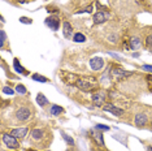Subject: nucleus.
Segmentation results:
<instances>
[{"label": "nucleus", "instance_id": "nucleus-10", "mask_svg": "<svg viewBox=\"0 0 152 151\" xmlns=\"http://www.w3.org/2000/svg\"><path fill=\"white\" fill-rule=\"evenodd\" d=\"M103 109L107 112H109V113H112V115H115V116H122L124 115L122 108L117 107L115 104H110V103H105V104L103 106Z\"/></svg>", "mask_w": 152, "mask_h": 151}, {"label": "nucleus", "instance_id": "nucleus-19", "mask_svg": "<svg viewBox=\"0 0 152 151\" xmlns=\"http://www.w3.org/2000/svg\"><path fill=\"white\" fill-rule=\"evenodd\" d=\"M37 102H38V104H39L40 107H43V106L48 104V100H47V98L44 97V95L42 94V92H39V94H38V97H37Z\"/></svg>", "mask_w": 152, "mask_h": 151}, {"label": "nucleus", "instance_id": "nucleus-31", "mask_svg": "<svg viewBox=\"0 0 152 151\" xmlns=\"http://www.w3.org/2000/svg\"><path fill=\"white\" fill-rule=\"evenodd\" d=\"M142 69H143V70H146V72H151V73H152V65L144 64V65H142Z\"/></svg>", "mask_w": 152, "mask_h": 151}, {"label": "nucleus", "instance_id": "nucleus-27", "mask_svg": "<svg viewBox=\"0 0 152 151\" xmlns=\"http://www.w3.org/2000/svg\"><path fill=\"white\" fill-rule=\"evenodd\" d=\"M4 42H5V32L1 30L0 32V46H1V48L4 47Z\"/></svg>", "mask_w": 152, "mask_h": 151}, {"label": "nucleus", "instance_id": "nucleus-34", "mask_svg": "<svg viewBox=\"0 0 152 151\" xmlns=\"http://www.w3.org/2000/svg\"><path fill=\"white\" fill-rule=\"evenodd\" d=\"M27 151H35V150H27Z\"/></svg>", "mask_w": 152, "mask_h": 151}, {"label": "nucleus", "instance_id": "nucleus-24", "mask_svg": "<svg viewBox=\"0 0 152 151\" xmlns=\"http://www.w3.org/2000/svg\"><path fill=\"white\" fill-rule=\"evenodd\" d=\"M16 91L18 92V94H21V95H25V94H27V90H26V87L23 86L22 84L17 85V86H16Z\"/></svg>", "mask_w": 152, "mask_h": 151}, {"label": "nucleus", "instance_id": "nucleus-6", "mask_svg": "<svg viewBox=\"0 0 152 151\" xmlns=\"http://www.w3.org/2000/svg\"><path fill=\"white\" fill-rule=\"evenodd\" d=\"M60 78L64 84L72 86V85H75V82L78 80V76L73 73H68V72H60Z\"/></svg>", "mask_w": 152, "mask_h": 151}, {"label": "nucleus", "instance_id": "nucleus-8", "mask_svg": "<svg viewBox=\"0 0 152 151\" xmlns=\"http://www.w3.org/2000/svg\"><path fill=\"white\" fill-rule=\"evenodd\" d=\"M92 103L96 106V107H103L105 104V92L104 91H96L92 94Z\"/></svg>", "mask_w": 152, "mask_h": 151}, {"label": "nucleus", "instance_id": "nucleus-16", "mask_svg": "<svg viewBox=\"0 0 152 151\" xmlns=\"http://www.w3.org/2000/svg\"><path fill=\"white\" fill-rule=\"evenodd\" d=\"M140 46H142V42L138 37H131L130 38V48L138 50V48H140Z\"/></svg>", "mask_w": 152, "mask_h": 151}, {"label": "nucleus", "instance_id": "nucleus-33", "mask_svg": "<svg viewBox=\"0 0 152 151\" xmlns=\"http://www.w3.org/2000/svg\"><path fill=\"white\" fill-rule=\"evenodd\" d=\"M20 1H21V3H25V1H27V0H20Z\"/></svg>", "mask_w": 152, "mask_h": 151}, {"label": "nucleus", "instance_id": "nucleus-23", "mask_svg": "<svg viewBox=\"0 0 152 151\" xmlns=\"http://www.w3.org/2000/svg\"><path fill=\"white\" fill-rule=\"evenodd\" d=\"M92 11H94V5L90 4L86 7V8H82V9H79V11H77L75 15H79V13H92Z\"/></svg>", "mask_w": 152, "mask_h": 151}, {"label": "nucleus", "instance_id": "nucleus-14", "mask_svg": "<svg viewBox=\"0 0 152 151\" xmlns=\"http://www.w3.org/2000/svg\"><path fill=\"white\" fill-rule=\"evenodd\" d=\"M63 34L66 39H72V35H74L73 34V26H72L68 21H65L63 23Z\"/></svg>", "mask_w": 152, "mask_h": 151}, {"label": "nucleus", "instance_id": "nucleus-1", "mask_svg": "<svg viewBox=\"0 0 152 151\" xmlns=\"http://www.w3.org/2000/svg\"><path fill=\"white\" fill-rule=\"evenodd\" d=\"M30 142L35 146H48L52 142V133H47L43 128H34L30 133Z\"/></svg>", "mask_w": 152, "mask_h": 151}, {"label": "nucleus", "instance_id": "nucleus-35", "mask_svg": "<svg viewBox=\"0 0 152 151\" xmlns=\"http://www.w3.org/2000/svg\"><path fill=\"white\" fill-rule=\"evenodd\" d=\"M44 151H50V150H44Z\"/></svg>", "mask_w": 152, "mask_h": 151}, {"label": "nucleus", "instance_id": "nucleus-4", "mask_svg": "<svg viewBox=\"0 0 152 151\" xmlns=\"http://www.w3.org/2000/svg\"><path fill=\"white\" fill-rule=\"evenodd\" d=\"M31 108H29V106H22L16 111V117L20 122H25L31 119Z\"/></svg>", "mask_w": 152, "mask_h": 151}, {"label": "nucleus", "instance_id": "nucleus-15", "mask_svg": "<svg viewBox=\"0 0 152 151\" xmlns=\"http://www.w3.org/2000/svg\"><path fill=\"white\" fill-rule=\"evenodd\" d=\"M91 136L94 138V141H96L100 146H104V137H103L100 130H91Z\"/></svg>", "mask_w": 152, "mask_h": 151}, {"label": "nucleus", "instance_id": "nucleus-22", "mask_svg": "<svg viewBox=\"0 0 152 151\" xmlns=\"http://www.w3.org/2000/svg\"><path fill=\"white\" fill-rule=\"evenodd\" d=\"M73 40L77 43H82L86 40V37H85V34H82V33H75L73 35Z\"/></svg>", "mask_w": 152, "mask_h": 151}, {"label": "nucleus", "instance_id": "nucleus-7", "mask_svg": "<svg viewBox=\"0 0 152 151\" xmlns=\"http://www.w3.org/2000/svg\"><path fill=\"white\" fill-rule=\"evenodd\" d=\"M110 18V15L107 11H99L96 12L94 16H92V21H94L95 25H100V23H104L105 21H108Z\"/></svg>", "mask_w": 152, "mask_h": 151}, {"label": "nucleus", "instance_id": "nucleus-29", "mask_svg": "<svg viewBox=\"0 0 152 151\" xmlns=\"http://www.w3.org/2000/svg\"><path fill=\"white\" fill-rule=\"evenodd\" d=\"M3 92H4V94H8V95H13V94H15V90L11 89V87L4 86V87H3Z\"/></svg>", "mask_w": 152, "mask_h": 151}, {"label": "nucleus", "instance_id": "nucleus-9", "mask_svg": "<svg viewBox=\"0 0 152 151\" xmlns=\"http://www.w3.org/2000/svg\"><path fill=\"white\" fill-rule=\"evenodd\" d=\"M44 23L50 27L51 30H53V32H57L58 27H60V20H58L57 16H50L46 18V21Z\"/></svg>", "mask_w": 152, "mask_h": 151}, {"label": "nucleus", "instance_id": "nucleus-32", "mask_svg": "<svg viewBox=\"0 0 152 151\" xmlns=\"http://www.w3.org/2000/svg\"><path fill=\"white\" fill-rule=\"evenodd\" d=\"M147 151H152V147L151 146H147Z\"/></svg>", "mask_w": 152, "mask_h": 151}, {"label": "nucleus", "instance_id": "nucleus-26", "mask_svg": "<svg viewBox=\"0 0 152 151\" xmlns=\"http://www.w3.org/2000/svg\"><path fill=\"white\" fill-rule=\"evenodd\" d=\"M146 44H147V48L152 51V33L148 34L147 38H146Z\"/></svg>", "mask_w": 152, "mask_h": 151}, {"label": "nucleus", "instance_id": "nucleus-20", "mask_svg": "<svg viewBox=\"0 0 152 151\" xmlns=\"http://www.w3.org/2000/svg\"><path fill=\"white\" fill-rule=\"evenodd\" d=\"M31 78H33L34 81H38V82H43V84H47V82H50V80H48V78L43 77L42 74H38V73H34V74L31 76Z\"/></svg>", "mask_w": 152, "mask_h": 151}, {"label": "nucleus", "instance_id": "nucleus-28", "mask_svg": "<svg viewBox=\"0 0 152 151\" xmlns=\"http://www.w3.org/2000/svg\"><path fill=\"white\" fill-rule=\"evenodd\" d=\"M20 22L21 23H26V25H30L33 22L31 18H27V17H20Z\"/></svg>", "mask_w": 152, "mask_h": 151}, {"label": "nucleus", "instance_id": "nucleus-11", "mask_svg": "<svg viewBox=\"0 0 152 151\" xmlns=\"http://www.w3.org/2000/svg\"><path fill=\"white\" fill-rule=\"evenodd\" d=\"M134 122L139 129H142L143 126H146L148 124V116L146 113H137L135 119H134Z\"/></svg>", "mask_w": 152, "mask_h": 151}, {"label": "nucleus", "instance_id": "nucleus-2", "mask_svg": "<svg viewBox=\"0 0 152 151\" xmlns=\"http://www.w3.org/2000/svg\"><path fill=\"white\" fill-rule=\"evenodd\" d=\"M75 86L82 91H94L99 89V82L94 77H88V76H83V77H78Z\"/></svg>", "mask_w": 152, "mask_h": 151}, {"label": "nucleus", "instance_id": "nucleus-18", "mask_svg": "<svg viewBox=\"0 0 152 151\" xmlns=\"http://www.w3.org/2000/svg\"><path fill=\"white\" fill-rule=\"evenodd\" d=\"M50 112H51V115L52 116H58V115H61V113L64 112V108L60 107V106H57V104H52L51 106Z\"/></svg>", "mask_w": 152, "mask_h": 151}, {"label": "nucleus", "instance_id": "nucleus-5", "mask_svg": "<svg viewBox=\"0 0 152 151\" xmlns=\"http://www.w3.org/2000/svg\"><path fill=\"white\" fill-rule=\"evenodd\" d=\"M3 142H4V145L8 147V149H13V150L20 149V142L11 133H9V134H3Z\"/></svg>", "mask_w": 152, "mask_h": 151}, {"label": "nucleus", "instance_id": "nucleus-17", "mask_svg": "<svg viewBox=\"0 0 152 151\" xmlns=\"http://www.w3.org/2000/svg\"><path fill=\"white\" fill-rule=\"evenodd\" d=\"M13 67H15V70L17 72V73H21V74H26L27 72L26 69L21 65V63L18 61V59H15L13 60Z\"/></svg>", "mask_w": 152, "mask_h": 151}, {"label": "nucleus", "instance_id": "nucleus-12", "mask_svg": "<svg viewBox=\"0 0 152 151\" xmlns=\"http://www.w3.org/2000/svg\"><path fill=\"white\" fill-rule=\"evenodd\" d=\"M90 68L92 70H100L104 68V60L102 57H92L90 60Z\"/></svg>", "mask_w": 152, "mask_h": 151}, {"label": "nucleus", "instance_id": "nucleus-3", "mask_svg": "<svg viewBox=\"0 0 152 151\" xmlns=\"http://www.w3.org/2000/svg\"><path fill=\"white\" fill-rule=\"evenodd\" d=\"M131 76H134L133 72L125 70L120 67H112V69H110V77H112V80H116V81L125 80V78H129Z\"/></svg>", "mask_w": 152, "mask_h": 151}, {"label": "nucleus", "instance_id": "nucleus-30", "mask_svg": "<svg viewBox=\"0 0 152 151\" xmlns=\"http://www.w3.org/2000/svg\"><path fill=\"white\" fill-rule=\"evenodd\" d=\"M146 81H147V85H148V89H150V91L152 92V74H150V76H147V78H146Z\"/></svg>", "mask_w": 152, "mask_h": 151}, {"label": "nucleus", "instance_id": "nucleus-21", "mask_svg": "<svg viewBox=\"0 0 152 151\" xmlns=\"http://www.w3.org/2000/svg\"><path fill=\"white\" fill-rule=\"evenodd\" d=\"M61 137H63L64 141L68 143L69 146H74V139L72 138V137L69 136V134H66V133H65V132H61Z\"/></svg>", "mask_w": 152, "mask_h": 151}, {"label": "nucleus", "instance_id": "nucleus-25", "mask_svg": "<svg viewBox=\"0 0 152 151\" xmlns=\"http://www.w3.org/2000/svg\"><path fill=\"white\" fill-rule=\"evenodd\" d=\"M95 129L96 130H100V132H108L109 126L108 125H103V124H96L95 125Z\"/></svg>", "mask_w": 152, "mask_h": 151}, {"label": "nucleus", "instance_id": "nucleus-13", "mask_svg": "<svg viewBox=\"0 0 152 151\" xmlns=\"http://www.w3.org/2000/svg\"><path fill=\"white\" fill-rule=\"evenodd\" d=\"M27 132H29V128L27 126H23V128H15L11 132V134L13 137H16V138H25V136L27 134Z\"/></svg>", "mask_w": 152, "mask_h": 151}]
</instances>
